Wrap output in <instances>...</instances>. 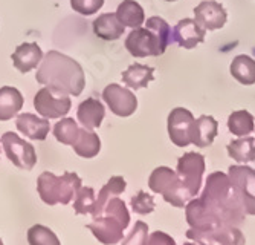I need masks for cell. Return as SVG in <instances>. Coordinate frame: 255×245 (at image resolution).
I'll use <instances>...</instances> for the list:
<instances>
[{
	"label": "cell",
	"mask_w": 255,
	"mask_h": 245,
	"mask_svg": "<svg viewBox=\"0 0 255 245\" xmlns=\"http://www.w3.org/2000/svg\"><path fill=\"white\" fill-rule=\"evenodd\" d=\"M217 132H219L217 120H214V117L211 115H202L194 121L191 144H196L200 149L211 146L214 138L217 137Z\"/></svg>",
	"instance_id": "obj_19"
},
{
	"label": "cell",
	"mask_w": 255,
	"mask_h": 245,
	"mask_svg": "<svg viewBox=\"0 0 255 245\" xmlns=\"http://www.w3.org/2000/svg\"><path fill=\"white\" fill-rule=\"evenodd\" d=\"M199 199L202 206L219 218L225 226L239 227L246 219L240 198L237 196L229 176L223 172H213L208 176Z\"/></svg>",
	"instance_id": "obj_1"
},
{
	"label": "cell",
	"mask_w": 255,
	"mask_h": 245,
	"mask_svg": "<svg viewBox=\"0 0 255 245\" xmlns=\"http://www.w3.org/2000/svg\"><path fill=\"white\" fill-rule=\"evenodd\" d=\"M188 239L194 241L197 245H245L246 239L239 227H220L208 232H196L190 229L187 232Z\"/></svg>",
	"instance_id": "obj_11"
},
{
	"label": "cell",
	"mask_w": 255,
	"mask_h": 245,
	"mask_svg": "<svg viewBox=\"0 0 255 245\" xmlns=\"http://www.w3.org/2000/svg\"><path fill=\"white\" fill-rule=\"evenodd\" d=\"M37 83L78 97L84 91L86 77L81 64L58 51H49L41 60L35 75Z\"/></svg>",
	"instance_id": "obj_2"
},
{
	"label": "cell",
	"mask_w": 255,
	"mask_h": 245,
	"mask_svg": "<svg viewBox=\"0 0 255 245\" xmlns=\"http://www.w3.org/2000/svg\"><path fill=\"white\" fill-rule=\"evenodd\" d=\"M0 245H3V241L2 239H0Z\"/></svg>",
	"instance_id": "obj_39"
},
{
	"label": "cell",
	"mask_w": 255,
	"mask_h": 245,
	"mask_svg": "<svg viewBox=\"0 0 255 245\" xmlns=\"http://www.w3.org/2000/svg\"><path fill=\"white\" fill-rule=\"evenodd\" d=\"M29 245H61L57 235L46 226L35 224L28 230Z\"/></svg>",
	"instance_id": "obj_30"
},
{
	"label": "cell",
	"mask_w": 255,
	"mask_h": 245,
	"mask_svg": "<svg viewBox=\"0 0 255 245\" xmlns=\"http://www.w3.org/2000/svg\"><path fill=\"white\" fill-rule=\"evenodd\" d=\"M148 187L151 192L164 196L165 201L171 204L173 207L182 209L183 206H187L191 201L187 190L180 184L176 172L165 166L156 167L151 172L148 178Z\"/></svg>",
	"instance_id": "obj_5"
},
{
	"label": "cell",
	"mask_w": 255,
	"mask_h": 245,
	"mask_svg": "<svg viewBox=\"0 0 255 245\" xmlns=\"http://www.w3.org/2000/svg\"><path fill=\"white\" fill-rule=\"evenodd\" d=\"M126 187H127V183H126V180L123 176H112L110 180L106 183V186L100 190L97 203H95V209H94V212H92V216H94V218L98 216L101 213L104 204L109 201V199L124 193Z\"/></svg>",
	"instance_id": "obj_27"
},
{
	"label": "cell",
	"mask_w": 255,
	"mask_h": 245,
	"mask_svg": "<svg viewBox=\"0 0 255 245\" xmlns=\"http://www.w3.org/2000/svg\"><path fill=\"white\" fill-rule=\"evenodd\" d=\"M145 28L151 29L159 37L162 46H164L165 49H167V46L170 44V41H173V38H171V28L168 26V23L162 17L153 15V17L147 18Z\"/></svg>",
	"instance_id": "obj_32"
},
{
	"label": "cell",
	"mask_w": 255,
	"mask_h": 245,
	"mask_svg": "<svg viewBox=\"0 0 255 245\" xmlns=\"http://www.w3.org/2000/svg\"><path fill=\"white\" fill-rule=\"evenodd\" d=\"M103 98L110 110L118 117H130L137 109V100L133 92L120 84H109L103 91Z\"/></svg>",
	"instance_id": "obj_13"
},
{
	"label": "cell",
	"mask_w": 255,
	"mask_h": 245,
	"mask_svg": "<svg viewBox=\"0 0 255 245\" xmlns=\"http://www.w3.org/2000/svg\"><path fill=\"white\" fill-rule=\"evenodd\" d=\"M148 239V226L144 221H136L130 235L123 241V245H145Z\"/></svg>",
	"instance_id": "obj_34"
},
{
	"label": "cell",
	"mask_w": 255,
	"mask_h": 245,
	"mask_svg": "<svg viewBox=\"0 0 255 245\" xmlns=\"http://www.w3.org/2000/svg\"><path fill=\"white\" fill-rule=\"evenodd\" d=\"M226 150L229 157L240 164L252 163L255 161V138L242 137L239 140H234L228 144Z\"/></svg>",
	"instance_id": "obj_25"
},
{
	"label": "cell",
	"mask_w": 255,
	"mask_h": 245,
	"mask_svg": "<svg viewBox=\"0 0 255 245\" xmlns=\"http://www.w3.org/2000/svg\"><path fill=\"white\" fill-rule=\"evenodd\" d=\"M205 34H206V31L196 23V20L182 18L173 28L171 38H173V41H176L179 44L180 48L193 49L205 40Z\"/></svg>",
	"instance_id": "obj_15"
},
{
	"label": "cell",
	"mask_w": 255,
	"mask_h": 245,
	"mask_svg": "<svg viewBox=\"0 0 255 245\" xmlns=\"http://www.w3.org/2000/svg\"><path fill=\"white\" fill-rule=\"evenodd\" d=\"M104 115H106V109H104L103 103L94 97L86 98L78 106L77 118L86 129L92 130V129L100 127L104 120Z\"/></svg>",
	"instance_id": "obj_18"
},
{
	"label": "cell",
	"mask_w": 255,
	"mask_h": 245,
	"mask_svg": "<svg viewBox=\"0 0 255 245\" xmlns=\"http://www.w3.org/2000/svg\"><path fill=\"white\" fill-rule=\"evenodd\" d=\"M130 206L134 213L137 215H148L154 210V201L153 198L145 193L144 190H139L130 201Z\"/></svg>",
	"instance_id": "obj_33"
},
{
	"label": "cell",
	"mask_w": 255,
	"mask_h": 245,
	"mask_svg": "<svg viewBox=\"0 0 255 245\" xmlns=\"http://www.w3.org/2000/svg\"><path fill=\"white\" fill-rule=\"evenodd\" d=\"M75 153L81 158H94L101 150V140L95 132L90 129H80L78 137L72 144Z\"/></svg>",
	"instance_id": "obj_23"
},
{
	"label": "cell",
	"mask_w": 255,
	"mask_h": 245,
	"mask_svg": "<svg viewBox=\"0 0 255 245\" xmlns=\"http://www.w3.org/2000/svg\"><path fill=\"white\" fill-rule=\"evenodd\" d=\"M80 127L74 118H63L54 126V135L57 141L66 146H72L78 137Z\"/></svg>",
	"instance_id": "obj_29"
},
{
	"label": "cell",
	"mask_w": 255,
	"mask_h": 245,
	"mask_svg": "<svg viewBox=\"0 0 255 245\" xmlns=\"http://www.w3.org/2000/svg\"><path fill=\"white\" fill-rule=\"evenodd\" d=\"M23 95L18 89L11 86L0 87V121H8L14 118L23 107Z\"/></svg>",
	"instance_id": "obj_21"
},
{
	"label": "cell",
	"mask_w": 255,
	"mask_h": 245,
	"mask_svg": "<svg viewBox=\"0 0 255 245\" xmlns=\"http://www.w3.org/2000/svg\"><path fill=\"white\" fill-rule=\"evenodd\" d=\"M183 245H197V244H196V242H194V244H193V242H185Z\"/></svg>",
	"instance_id": "obj_37"
},
{
	"label": "cell",
	"mask_w": 255,
	"mask_h": 245,
	"mask_svg": "<svg viewBox=\"0 0 255 245\" xmlns=\"http://www.w3.org/2000/svg\"><path fill=\"white\" fill-rule=\"evenodd\" d=\"M153 78H154V69L151 66L141 64V63L130 64L127 71L123 72V81L126 83L127 87L134 89V91L147 87L148 83L153 81Z\"/></svg>",
	"instance_id": "obj_22"
},
{
	"label": "cell",
	"mask_w": 255,
	"mask_h": 245,
	"mask_svg": "<svg viewBox=\"0 0 255 245\" xmlns=\"http://www.w3.org/2000/svg\"><path fill=\"white\" fill-rule=\"evenodd\" d=\"M228 176L240 198L246 215H255V169L249 166H231Z\"/></svg>",
	"instance_id": "obj_8"
},
{
	"label": "cell",
	"mask_w": 255,
	"mask_h": 245,
	"mask_svg": "<svg viewBox=\"0 0 255 245\" xmlns=\"http://www.w3.org/2000/svg\"><path fill=\"white\" fill-rule=\"evenodd\" d=\"M130 224V213L121 198H110L101 213L87 224V229L104 245H115L123 241L124 230Z\"/></svg>",
	"instance_id": "obj_3"
},
{
	"label": "cell",
	"mask_w": 255,
	"mask_h": 245,
	"mask_svg": "<svg viewBox=\"0 0 255 245\" xmlns=\"http://www.w3.org/2000/svg\"><path fill=\"white\" fill-rule=\"evenodd\" d=\"M145 245H176V241L170 235L156 230L154 233H151L148 236Z\"/></svg>",
	"instance_id": "obj_36"
},
{
	"label": "cell",
	"mask_w": 255,
	"mask_h": 245,
	"mask_svg": "<svg viewBox=\"0 0 255 245\" xmlns=\"http://www.w3.org/2000/svg\"><path fill=\"white\" fill-rule=\"evenodd\" d=\"M81 187V178L72 172H66L61 176L52 172H43L37 180V192L41 201L48 206L69 204Z\"/></svg>",
	"instance_id": "obj_4"
},
{
	"label": "cell",
	"mask_w": 255,
	"mask_h": 245,
	"mask_svg": "<svg viewBox=\"0 0 255 245\" xmlns=\"http://www.w3.org/2000/svg\"><path fill=\"white\" fill-rule=\"evenodd\" d=\"M71 5H72L74 11H77L80 14L92 15L103 8L104 0H71Z\"/></svg>",
	"instance_id": "obj_35"
},
{
	"label": "cell",
	"mask_w": 255,
	"mask_h": 245,
	"mask_svg": "<svg viewBox=\"0 0 255 245\" xmlns=\"http://www.w3.org/2000/svg\"><path fill=\"white\" fill-rule=\"evenodd\" d=\"M11 58L15 69L26 74L37 68V64L43 60V51L37 43H21L15 48Z\"/></svg>",
	"instance_id": "obj_16"
},
{
	"label": "cell",
	"mask_w": 255,
	"mask_h": 245,
	"mask_svg": "<svg viewBox=\"0 0 255 245\" xmlns=\"http://www.w3.org/2000/svg\"><path fill=\"white\" fill-rule=\"evenodd\" d=\"M17 129L29 140L43 141L48 137L51 130V124L48 118H40L34 114H21L15 120Z\"/></svg>",
	"instance_id": "obj_17"
},
{
	"label": "cell",
	"mask_w": 255,
	"mask_h": 245,
	"mask_svg": "<svg viewBox=\"0 0 255 245\" xmlns=\"http://www.w3.org/2000/svg\"><path fill=\"white\" fill-rule=\"evenodd\" d=\"M34 107L43 118L54 120L66 117L72 107V101L69 94L57 91L51 86H46L35 94Z\"/></svg>",
	"instance_id": "obj_7"
},
{
	"label": "cell",
	"mask_w": 255,
	"mask_h": 245,
	"mask_svg": "<svg viewBox=\"0 0 255 245\" xmlns=\"http://www.w3.org/2000/svg\"><path fill=\"white\" fill-rule=\"evenodd\" d=\"M8 160L18 169L32 170L37 164V153L31 143L21 140L17 133L6 132L0 138Z\"/></svg>",
	"instance_id": "obj_9"
},
{
	"label": "cell",
	"mask_w": 255,
	"mask_h": 245,
	"mask_svg": "<svg viewBox=\"0 0 255 245\" xmlns=\"http://www.w3.org/2000/svg\"><path fill=\"white\" fill-rule=\"evenodd\" d=\"M97 196L95 190L92 187H81L75 196L74 201V210L77 215H92L95 209Z\"/></svg>",
	"instance_id": "obj_31"
},
{
	"label": "cell",
	"mask_w": 255,
	"mask_h": 245,
	"mask_svg": "<svg viewBox=\"0 0 255 245\" xmlns=\"http://www.w3.org/2000/svg\"><path fill=\"white\" fill-rule=\"evenodd\" d=\"M117 17L124 26L128 28H141L145 23V12L142 6L134 0H123L117 9Z\"/></svg>",
	"instance_id": "obj_24"
},
{
	"label": "cell",
	"mask_w": 255,
	"mask_h": 245,
	"mask_svg": "<svg viewBox=\"0 0 255 245\" xmlns=\"http://www.w3.org/2000/svg\"><path fill=\"white\" fill-rule=\"evenodd\" d=\"M165 2H177V0H165Z\"/></svg>",
	"instance_id": "obj_38"
},
{
	"label": "cell",
	"mask_w": 255,
	"mask_h": 245,
	"mask_svg": "<svg viewBox=\"0 0 255 245\" xmlns=\"http://www.w3.org/2000/svg\"><path fill=\"white\" fill-rule=\"evenodd\" d=\"M226 18L228 15L225 8L216 0H205L194 8L196 23L205 31H216L223 28Z\"/></svg>",
	"instance_id": "obj_14"
},
{
	"label": "cell",
	"mask_w": 255,
	"mask_h": 245,
	"mask_svg": "<svg viewBox=\"0 0 255 245\" xmlns=\"http://www.w3.org/2000/svg\"><path fill=\"white\" fill-rule=\"evenodd\" d=\"M203 173H205L203 155L196 152H187L177 160L176 175L191 199L196 198L200 190Z\"/></svg>",
	"instance_id": "obj_6"
},
{
	"label": "cell",
	"mask_w": 255,
	"mask_h": 245,
	"mask_svg": "<svg viewBox=\"0 0 255 245\" xmlns=\"http://www.w3.org/2000/svg\"><path fill=\"white\" fill-rule=\"evenodd\" d=\"M254 117L248 110H236L228 117V129L236 137H248L251 132H254Z\"/></svg>",
	"instance_id": "obj_28"
},
{
	"label": "cell",
	"mask_w": 255,
	"mask_h": 245,
	"mask_svg": "<svg viewBox=\"0 0 255 245\" xmlns=\"http://www.w3.org/2000/svg\"><path fill=\"white\" fill-rule=\"evenodd\" d=\"M194 117L188 109L176 107L168 115V135L177 147H187L191 144Z\"/></svg>",
	"instance_id": "obj_12"
},
{
	"label": "cell",
	"mask_w": 255,
	"mask_h": 245,
	"mask_svg": "<svg viewBox=\"0 0 255 245\" xmlns=\"http://www.w3.org/2000/svg\"><path fill=\"white\" fill-rule=\"evenodd\" d=\"M229 72L242 84H254L255 83V60L249 55H237L229 66Z\"/></svg>",
	"instance_id": "obj_26"
},
{
	"label": "cell",
	"mask_w": 255,
	"mask_h": 245,
	"mask_svg": "<svg viewBox=\"0 0 255 245\" xmlns=\"http://www.w3.org/2000/svg\"><path fill=\"white\" fill-rule=\"evenodd\" d=\"M126 48L133 57H157L167 49L159 37L148 28H134L126 38Z\"/></svg>",
	"instance_id": "obj_10"
},
{
	"label": "cell",
	"mask_w": 255,
	"mask_h": 245,
	"mask_svg": "<svg viewBox=\"0 0 255 245\" xmlns=\"http://www.w3.org/2000/svg\"><path fill=\"white\" fill-rule=\"evenodd\" d=\"M126 31V26L117 17V12L101 14L97 20H94V32L98 38L113 41L118 40Z\"/></svg>",
	"instance_id": "obj_20"
}]
</instances>
